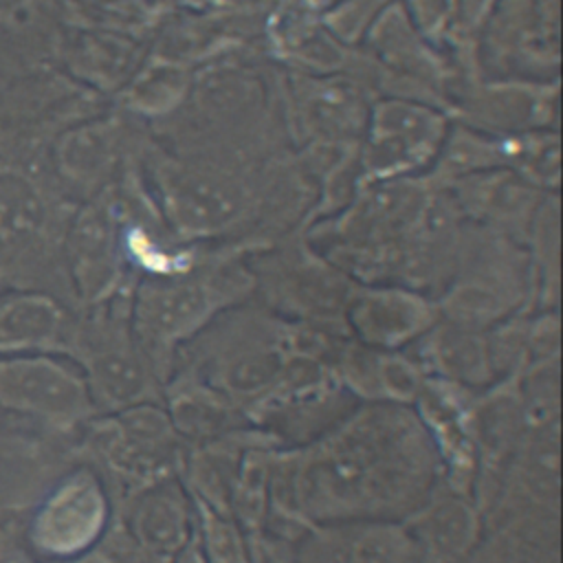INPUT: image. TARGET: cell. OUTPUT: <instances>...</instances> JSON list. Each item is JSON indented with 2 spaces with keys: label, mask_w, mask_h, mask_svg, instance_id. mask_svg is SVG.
Wrapping results in <instances>:
<instances>
[{
  "label": "cell",
  "mask_w": 563,
  "mask_h": 563,
  "mask_svg": "<svg viewBox=\"0 0 563 563\" xmlns=\"http://www.w3.org/2000/svg\"><path fill=\"white\" fill-rule=\"evenodd\" d=\"M150 200L183 238H213L235 229L255 207L251 176L209 158L154 152Z\"/></svg>",
  "instance_id": "6da1fadb"
},
{
  "label": "cell",
  "mask_w": 563,
  "mask_h": 563,
  "mask_svg": "<svg viewBox=\"0 0 563 563\" xmlns=\"http://www.w3.org/2000/svg\"><path fill=\"white\" fill-rule=\"evenodd\" d=\"M449 125V112L429 101L396 95L372 101L358 143L363 183L427 174Z\"/></svg>",
  "instance_id": "7a4b0ae2"
},
{
  "label": "cell",
  "mask_w": 563,
  "mask_h": 563,
  "mask_svg": "<svg viewBox=\"0 0 563 563\" xmlns=\"http://www.w3.org/2000/svg\"><path fill=\"white\" fill-rule=\"evenodd\" d=\"M233 273H198L194 277L187 271L176 273L174 279L161 275L139 290L136 321L139 332L158 347L194 332L205 323L235 290V286H222L233 282Z\"/></svg>",
  "instance_id": "3957f363"
},
{
  "label": "cell",
  "mask_w": 563,
  "mask_h": 563,
  "mask_svg": "<svg viewBox=\"0 0 563 563\" xmlns=\"http://www.w3.org/2000/svg\"><path fill=\"white\" fill-rule=\"evenodd\" d=\"M290 88L297 123L314 145L350 150L361 143L372 101H365L363 88L352 77L299 73Z\"/></svg>",
  "instance_id": "277c9868"
},
{
  "label": "cell",
  "mask_w": 563,
  "mask_h": 563,
  "mask_svg": "<svg viewBox=\"0 0 563 563\" xmlns=\"http://www.w3.org/2000/svg\"><path fill=\"white\" fill-rule=\"evenodd\" d=\"M455 114L462 123L495 136L548 130V123L556 121V86L528 81L473 84L455 101Z\"/></svg>",
  "instance_id": "5b68a950"
},
{
  "label": "cell",
  "mask_w": 563,
  "mask_h": 563,
  "mask_svg": "<svg viewBox=\"0 0 563 563\" xmlns=\"http://www.w3.org/2000/svg\"><path fill=\"white\" fill-rule=\"evenodd\" d=\"M103 497L92 479L68 482L40 517V541L55 552H73L95 539L103 523Z\"/></svg>",
  "instance_id": "8992f818"
},
{
  "label": "cell",
  "mask_w": 563,
  "mask_h": 563,
  "mask_svg": "<svg viewBox=\"0 0 563 563\" xmlns=\"http://www.w3.org/2000/svg\"><path fill=\"white\" fill-rule=\"evenodd\" d=\"M0 369V394L7 400L48 413H73L84 405L79 383L55 365L18 363Z\"/></svg>",
  "instance_id": "52a82bcc"
},
{
  "label": "cell",
  "mask_w": 563,
  "mask_h": 563,
  "mask_svg": "<svg viewBox=\"0 0 563 563\" xmlns=\"http://www.w3.org/2000/svg\"><path fill=\"white\" fill-rule=\"evenodd\" d=\"M431 310L420 297L402 290H374L352 308V319L367 339L398 341L424 328Z\"/></svg>",
  "instance_id": "ba28073f"
},
{
  "label": "cell",
  "mask_w": 563,
  "mask_h": 563,
  "mask_svg": "<svg viewBox=\"0 0 563 563\" xmlns=\"http://www.w3.org/2000/svg\"><path fill=\"white\" fill-rule=\"evenodd\" d=\"M194 75L176 62L150 64L130 88L132 108L150 117L174 114L189 95Z\"/></svg>",
  "instance_id": "9c48e42d"
},
{
  "label": "cell",
  "mask_w": 563,
  "mask_h": 563,
  "mask_svg": "<svg viewBox=\"0 0 563 563\" xmlns=\"http://www.w3.org/2000/svg\"><path fill=\"white\" fill-rule=\"evenodd\" d=\"M73 246L84 284L103 288L114 273V231L101 209H88L75 227Z\"/></svg>",
  "instance_id": "30bf717a"
},
{
  "label": "cell",
  "mask_w": 563,
  "mask_h": 563,
  "mask_svg": "<svg viewBox=\"0 0 563 563\" xmlns=\"http://www.w3.org/2000/svg\"><path fill=\"white\" fill-rule=\"evenodd\" d=\"M187 530V515L172 490L150 495L139 512V534L154 554H174L180 550Z\"/></svg>",
  "instance_id": "8fae6325"
},
{
  "label": "cell",
  "mask_w": 563,
  "mask_h": 563,
  "mask_svg": "<svg viewBox=\"0 0 563 563\" xmlns=\"http://www.w3.org/2000/svg\"><path fill=\"white\" fill-rule=\"evenodd\" d=\"M62 158L70 174L81 178L97 176L106 172L114 158V134L103 125L79 130L68 136Z\"/></svg>",
  "instance_id": "7c38bea8"
},
{
  "label": "cell",
  "mask_w": 563,
  "mask_h": 563,
  "mask_svg": "<svg viewBox=\"0 0 563 563\" xmlns=\"http://www.w3.org/2000/svg\"><path fill=\"white\" fill-rule=\"evenodd\" d=\"M40 218L42 205L26 183L4 180L0 185V231L26 233L37 227Z\"/></svg>",
  "instance_id": "4fadbf2b"
},
{
  "label": "cell",
  "mask_w": 563,
  "mask_h": 563,
  "mask_svg": "<svg viewBox=\"0 0 563 563\" xmlns=\"http://www.w3.org/2000/svg\"><path fill=\"white\" fill-rule=\"evenodd\" d=\"M57 323V312L46 301H18L7 306L0 312L2 332H11V336H44Z\"/></svg>",
  "instance_id": "5bb4252c"
},
{
  "label": "cell",
  "mask_w": 563,
  "mask_h": 563,
  "mask_svg": "<svg viewBox=\"0 0 563 563\" xmlns=\"http://www.w3.org/2000/svg\"><path fill=\"white\" fill-rule=\"evenodd\" d=\"M231 526L213 521L209 528V550H211V563H246L240 541Z\"/></svg>",
  "instance_id": "9a60e30c"
},
{
  "label": "cell",
  "mask_w": 563,
  "mask_h": 563,
  "mask_svg": "<svg viewBox=\"0 0 563 563\" xmlns=\"http://www.w3.org/2000/svg\"><path fill=\"white\" fill-rule=\"evenodd\" d=\"M0 563H29V561L18 556L15 552H7V554H0Z\"/></svg>",
  "instance_id": "2e32d148"
},
{
  "label": "cell",
  "mask_w": 563,
  "mask_h": 563,
  "mask_svg": "<svg viewBox=\"0 0 563 563\" xmlns=\"http://www.w3.org/2000/svg\"><path fill=\"white\" fill-rule=\"evenodd\" d=\"M178 563H202V559L196 552H185Z\"/></svg>",
  "instance_id": "e0dca14e"
},
{
  "label": "cell",
  "mask_w": 563,
  "mask_h": 563,
  "mask_svg": "<svg viewBox=\"0 0 563 563\" xmlns=\"http://www.w3.org/2000/svg\"><path fill=\"white\" fill-rule=\"evenodd\" d=\"M336 0H312V4H317V7H321V9H325V7H330V4H334Z\"/></svg>",
  "instance_id": "ac0fdd59"
},
{
  "label": "cell",
  "mask_w": 563,
  "mask_h": 563,
  "mask_svg": "<svg viewBox=\"0 0 563 563\" xmlns=\"http://www.w3.org/2000/svg\"><path fill=\"white\" fill-rule=\"evenodd\" d=\"M20 0H0V11L2 9H9V7H13V4H18Z\"/></svg>",
  "instance_id": "d6986e66"
}]
</instances>
